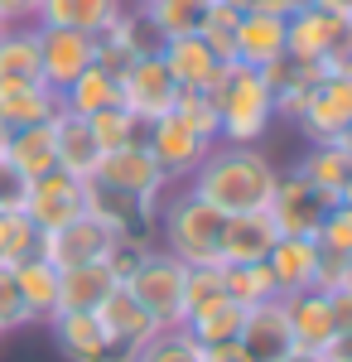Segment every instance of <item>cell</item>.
Wrapping results in <instances>:
<instances>
[{"mask_svg":"<svg viewBox=\"0 0 352 362\" xmlns=\"http://www.w3.org/2000/svg\"><path fill=\"white\" fill-rule=\"evenodd\" d=\"M275 179H280V169L261 145L217 140L184 184L198 198H208L217 213H266L275 198Z\"/></svg>","mask_w":352,"mask_h":362,"instance_id":"obj_1","label":"cell"},{"mask_svg":"<svg viewBox=\"0 0 352 362\" xmlns=\"http://www.w3.org/2000/svg\"><path fill=\"white\" fill-rule=\"evenodd\" d=\"M222 227H227V213H217L208 198H198L189 184H169L160 198V251L179 256L184 266H203V261H217L222 251Z\"/></svg>","mask_w":352,"mask_h":362,"instance_id":"obj_2","label":"cell"},{"mask_svg":"<svg viewBox=\"0 0 352 362\" xmlns=\"http://www.w3.org/2000/svg\"><path fill=\"white\" fill-rule=\"evenodd\" d=\"M213 97H217V140H227V145H261L271 136L275 102L256 68L232 63L227 78L213 87Z\"/></svg>","mask_w":352,"mask_h":362,"instance_id":"obj_3","label":"cell"},{"mask_svg":"<svg viewBox=\"0 0 352 362\" xmlns=\"http://www.w3.org/2000/svg\"><path fill=\"white\" fill-rule=\"evenodd\" d=\"M126 290L136 295V305L160 324V329H174V324H184V261L179 256H169V251H145V261H140L131 280H126Z\"/></svg>","mask_w":352,"mask_h":362,"instance_id":"obj_4","label":"cell"},{"mask_svg":"<svg viewBox=\"0 0 352 362\" xmlns=\"http://www.w3.org/2000/svg\"><path fill=\"white\" fill-rule=\"evenodd\" d=\"M111 242H116V237H111V227L97 223L92 213H82V218L54 227V232H39V256H44L54 271H73V266L107 261Z\"/></svg>","mask_w":352,"mask_h":362,"instance_id":"obj_5","label":"cell"},{"mask_svg":"<svg viewBox=\"0 0 352 362\" xmlns=\"http://www.w3.org/2000/svg\"><path fill=\"white\" fill-rule=\"evenodd\" d=\"M34 44H39V73H44V87H63L82 78L87 68H92V58H97V44H92V34H82V29H58V25H34Z\"/></svg>","mask_w":352,"mask_h":362,"instance_id":"obj_6","label":"cell"},{"mask_svg":"<svg viewBox=\"0 0 352 362\" xmlns=\"http://www.w3.org/2000/svg\"><path fill=\"white\" fill-rule=\"evenodd\" d=\"M213 145H217V140H203L198 131H189L174 112L145 126V150L155 155V165L164 169V179H169V184H184L193 169L203 165V155H208Z\"/></svg>","mask_w":352,"mask_h":362,"instance_id":"obj_7","label":"cell"},{"mask_svg":"<svg viewBox=\"0 0 352 362\" xmlns=\"http://www.w3.org/2000/svg\"><path fill=\"white\" fill-rule=\"evenodd\" d=\"M295 126L304 131L309 145H328L343 140V131L352 126V78H319L314 92L304 97Z\"/></svg>","mask_w":352,"mask_h":362,"instance_id":"obj_8","label":"cell"},{"mask_svg":"<svg viewBox=\"0 0 352 362\" xmlns=\"http://www.w3.org/2000/svg\"><path fill=\"white\" fill-rule=\"evenodd\" d=\"M25 213L39 232H54V227L73 223L87 213V184L63 174V169H49L39 179H29V194H25Z\"/></svg>","mask_w":352,"mask_h":362,"instance_id":"obj_9","label":"cell"},{"mask_svg":"<svg viewBox=\"0 0 352 362\" xmlns=\"http://www.w3.org/2000/svg\"><path fill=\"white\" fill-rule=\"evenodd\" d=\"M174 97H179V83L169 78V68H164L160 54H140L136 63L121 73V107L136 112L145 126L160 121V116H169Z\"/></svg>","mask_w":352,"mask_h":362,"instance_id":"obj_10","label":"cell"},{"mask_svg":"<svg viewBox=\"0 0 352 362\" xmlns=\"http://www.w3.org/2000/svg\"><path fill=\"white\" fill-rule=\"evenodd\" d=\"M328 208H333V198L319 194L309 179H299L295 169L275 179L271 218H275V227H280V237H319Z\"/></svg>","mask_w":352,"mask_h":362,"instance_id":"obj_11","label":"cell"},{"mask_svg":"<svg viewBox=\"0 0 352 362\" xmlns=\"http://www.w3.org/2000/svg\"><path fill=\"white\" fill-rule=\"evenodd\" d=\"M160 58H164V68H169V78L179 87H193V92H213V87L227 78V68H232V58H222L203 34L164 39Z\"/></svg>","mask_w":352,"mask_h":362,"instance_id":"obj_12","label":"cell"},{"mask_svg":"<svg viewBox=\"0 0 352 362\" xmlns=\"http://www.w3.org/2000/svg\"><path fill=\"white\" fill-rule=\"evenodd\" d=\"M92 179L107 184V189H121V194L150 198V203H160L164 189H169V179H164V169L155 165V155L145 150V140H140V145H126V150H107Z\"/></svg>","mask_w":352,"mask_h":362,"instance_id":"obj_13","label":"cell"},{"mask_svg":"<svg viewBox=\"0 0 352 362\" xmlns=\"http://www.w3.org/2000/svg\"><path fill=\"white\" fill-rule=\"evenodd\" d=\"M92 314H97V324H102L107 343L121 353V358H136L140 348L160 334V324H155V319L136 305V295H131L126 285H116V290H111V295L92 309Z\"/></svg>","mask_w":352,"mask_h":362,"instance_id":"obj_14","label":"cell"},{"mask_svg":"<svg viewBox=\"0 0 352 362\" xmlns=\"http://www.w3.org/2000/svg\"><path fill=\"white\" fill-rule=\"evenodd\" d=\"M338 44H348V20L333 15L324 5H304L295 15H285V54L324 63Z\"/></svg>","mask_w":352,"mask_h":362,"instance_id":"obj_15","label":"cell"},{"mask_svg":"<svg viewBox=\"0 0 352 362\" xmlns=\"http://www.w3.org/2000/svg\"><path fill=\"white\" fill-rule=\"evenodd\" d=\"M275 242H280V227H275L271 208L266 213H227L217 261L222 266H251V261H266L275 251Z\"/></svg>","mask_w":352,"mask_h":362,"instance_id":"obj_16","label":"cell"},{"mask_svg":"<svg viewBox=\"0 0 352 362\" xmlns=\"http://www.w3.org/2000/svg\"><path fill=\"white\" fill-rule=\"evenodd\" d=\"M280 305H285V319H290V338H295V348H309V353H319L328 338L338 334V319H333V300H328V290H290V295H280Z\"/></svg>","mask_w":352,"mask_h":362,"instance_id":"obj_17","label":"cell"},{"mask_svg":"<svg viewBox=\"0 0 352 362\" xmlns=\"http://www.w3.org/2000/svg\"><path fill=\"white\" fill-rule=\"evenodd\" d=\"M256 73H261V83H266V92H271L275 116H285V121H295L299 107H304V97H309L314 83L324 78V73H319V63L295 58V54L271 58V63H266V68H256Z\"/></svg>","mask_w":352,"mask_h":362,"instance_id":"obj_18","label":"cell"},{"mask_svg":"<svg viewBox=\"0 0 352 362\" xmlns=\"http://www.w3.org/2000/svg\"><path fill=\"white\" fill-rule=\"evenodd\" d=\"M44 329L54 334V348L68 362H131V358H121V353L107 343L97 314H54Z\"/></svg>","mask_w":352,"mask_h":362,"instance_id":"obj_19","label":"cell"},{"mask_svg":"<svg viewBox=\"0 0 352 362\" xmlns=\"http://www.w3.org/2000/svg\"><path fill=\"white\" fill-rule=\"evenodd\" d=\"M285 54V15L271 10H242L237 39H232V63L242 68H266L271 58Z\"/></svg>","mask_w":352,"mask_h":362,"instance_id":"obj_20","label":"cell"},{"mask_svg":"<svg viewBox=\"0 0 352 362\" xmlns=\"http://www.w3.org/2000/svg\"><path fill=\"white\" fill-rule=\"evenodd\" d=\"M97 165H102V145L87 131V121L58 112L54 116V169H63V174H73V179L87 184L97 174Z\"/></svg>","mask_w":352,"mask_h":362,"instance_id":"obj_21","label":"cell"},{"mask_svg":"<svg viewBox=\"0 0 352 362\" xmlns=\"http://www.w3.org/2000/svg\"><path fill=\"white\" fill-rule=\"evenodd\" d=\"M242 348L251 353V362H275L280 353L295 348V338H290V319H285V305H280V300H266V305L246 309Z\"/></svg>","mask_w":352,"mask_h":362,"instance_id":"obj_22","label":"cell"},{"mask_svg":"<svg viewBox=\"0 0 352 362\" xmlns=\"http://www.w3.org/2000/svg\"><path fill=\"white\" fill-rule=\"evenodd\" d=\"M116 285H121V280L107 271V261L58 271V314H92V309L102 305Z\"/></svg>","mask_w":352,"mask_h":362,"instance_id":"obj_23","label":"cell"},{"mask_svg":"<svg viewBox=\"0 0 352 362\" xmlns=\"http://www.w3.org/2000/svg\"><path fill=\"white\" fill-rule=\"evenodd\" d=\"M34 83H44L34 25H10L0 34V92L5 87H34Z\"/></svg>","mask_w":352,"mask_h":362,"instance_id":"obj_24","label":"cell"},{"mask_svg":"<svg viewBox=\"0 0 352 362\" xmlns=\"http://www.w3.org/2000/svg\"><path fill=\"white\" fill-rule=\"evenodd\" d=\"M126 10V0H39V20L34 25H58V29H82L97 34Z\"/></svg>","mask_w":352,"mask_h":362,"instance_id":"obj_25","label":"cell"},{"mask_svg":"<svg viewBox=\"0 0 352 362\" xmlns=\"http://www.w3.org/2000/svg\"><path fill=\"white\" fill-rule=\"evenodd\" d=\"M116 102H121V78L107 73L102 63H92L82 78H73V83L58 92V107L68 116H82V121L92 112H102V107H116Z\"/></svg>","mask_w":352,"mask_h":362,"instance_id":"obj_26","label":"cell"},{"mask_svg":"<svg viewBox=\"0 0 352 362\" xmlns=\"http://www.w3.org/2000/svg\"><path fill=\"white\" fill-rule=\"evenodd\" d=\"M242 324H246V305H237L232 295H217V300H208V305H198V309L184 314V329H189L203 348L242 338Z\"/></svg>","mask_w":352,"mask_h":362,"instance_id":"obj_27","label":"cell"},{"mask_svg":"<svg viewBox=\"0 0 352 362\" xmlns=\"http://www.w3.org/2000/svg\"><path fill=\"white\" fill-rule=\"evenodd\" d=\"M15 271V285L25 295V309H29V324H49L58 314V271L44 261V256H25Z\"/></svg>","mask_w":352,"mask_h":362,"instance_id":"obj_28","label":"cell"},{"mask_svg":"<svg viewBox=\"0 0 352 362\" xmlns=\"http://www.w3.org/2000/svg\"><path fill=\"white\" fill-rule=\"evenodd\" d=\"M63 112L58 107V92L44 83L34 87H5L0 92V126L5 131H25V126H39V121H54Z\"/></svg>","mask_w":352,"mask_h":362,"instance_id":"obj_29","label":"cell"},{"mask_svg":"<svg viewBox=\"0 0 352 362\" xmlns=\"http://www.w3.org/2000/svg\"><path fill=\"white\" fill-rule=\"evenodd\" d=\"M314 237H280L275 251L266 256V266H271L275 285H280V295H290V290H309L314 285Z\"/></svg>","mask_w":352,"mask_h":362,"instance_id":"obj_30","label":"cell"},{"mask_svg":"<svg viewBox=\"0 0 352 362\" xmlns=\"http://www.w3.org/2000/svg\"><path fill=\"white\" fill-rule=\"evenodd\" d=\"M5 165H15L25 179L49 174V169H54V121L10 131V140H5Z\"/></svg>","mask_w":352,"mask_h":362,"instance_id":"obj_31","label":"cell"},{"mask_svg":"<svg viewBox=\"0 0 352 362\" xmlns=\"http://www.w3.org/2000/svg\"><path fill=\"white\" fill-rule=\"evenodd\" d=\"M213 0H150L140 5V15L150 20V29L160 39H184V34H203Z\"/></svg>","mask_w":352,"mask_h":362,"instance_id":"obj_32","label":"cell"},{"mask_svg":"<svg viewBox=\"0 0 352 362\" xmlns=\"http://www.w3.org/2000/svg\"><path fill=\"white\" fill-rule=\"evenodd\" d=\"M348 169H352V155L338 145V140H328V145H309V150H304V160L295 165V174L309 179L319 194H328L333 203H338V189H343Z\"/></svg>","mask_w":352,"mask_h":362,"instance_id":"obj_33","label":"cell"},{"mask_svg":"<svg viewBox=\"0 0 352 362\" xmlns=\"http://www.w3.org/2000/svg\"><path fill=\"white\" fill-rule=\"evenodd\" d=\"M87 131L97 136L102 155H107V150H126V145H140V140H145V121H140L136 112H126V107L116 102V107H102V112L87 116Z\"/></svg>","mask_w":352,"mask_h":362,"instance_id":"obj_34","label":"cell"},{"mask_svg":"<svg viewBox=\"0 0 352 362\" xmlns=\"http://www.w3.org/2000/svg\"><path fill=\"white\" fill-rule=\"evenodd\" d=\"M222 285L237 305H266V300H280V285H275L271 266L266 261H251V266H222Z\"/></svg>","mask_w":352,"mask_h":362,"instance_id":"obj_35","label":"cell"},{"mask_svg":"<svg viewBox=\"0 0 352 362\" xmlns=\"http://www.w3.org/2000/svg\"><path fill=\"white\" fill-rule=\"evenodd\" d=\"M25 256H39V227L29 223L25 208H5L0 213V261L20 266Z\"/></svg>","mask_w":352,"mask_h":362,"instance_id":"obj_36","label":"cell"},{"mask_svg":"<svg viewBox=\"0 0 352 362\" xmlns=\"http://www.w3.org/2000/svg\"><path fill=\"white\" fill-rule=\"evenodd\" d=\"M131 362H203V343L184 324H174V329H160Z\"/></svg>","mask_w":352,"mask_h":362,"instance_id":"obj_37","label":"cell"},{"mask_svg":"<svg viewBox=\"0 0 352 362\" xmlns=\"http://www.w3.org/2000/svg\"><path fill=\"white\" fill-rule=\"evenodd\" d=\"M169 112L179 116L189 131H198L203 140H217V97L213 92H193V87H179L174 107Z\"/></svg>","mask_w":352,"mask_h":362,"instance_id":"obj_38","label":"cell"},{"mask_svg":"<svg viewBox=\"0 0 352 362\" xmlns=\"http://www.w3.org/2000/svg\"><path fill=\"white\" fill-rule=\"evenodd\" d=\"M15 329H29V309L15 285V271L0 266V334H15Z\"/></svg>","mask_w":352,"mask_h":362,"instance_id":"obj_39","label":"cell"},{"mask_svg":"<svg viewBox=\"0 0 352 362\" xmlns=\"http://www.w3.org/2000/svg\"><path fill=\"white\" fill-rule=\"evenodd\" d=\"M319 247L338 251V256H352V208L348 203H333L324 213V227H319V237H314Z\"/></svg>","mask_w":352,"mask_h":362,"instance_id":"obj_40","label":"cell"},{"mask_svg":"<svg viewBox=\"0 0 352 362\" xmlns=\"http://www.w3.org/2000/svg\"><path fill=\"white\" fill-rule=\"evenodd\" d=\"M25 194H29V179L15 165L0 160V213L5 208H25Z\"/></svg>","mask_w":352,"mask_h":362,"instance_id":"obj_41","label":"cell"},{"mask_svg":"<svg viewBox=\"0 0 352 362\" xmlns=\"http://www.w3.org/2000/svg\"><path fill=\"white\" fill-rule=\"evenodd\" d=\"M5 25H34L39 20V0H0Z\"/></svg>","mask_w":352,"mask_h":362,"instance_id":"obj_42","label":"cell"},{"mask_svg":"<svg viewBox=\"0 0 352 362\" xmlns=\"http://www.w3.org/2000/svg\"><path fill=\"white\" fill-rule=\"evenodd\" d=\"M319 358L324 362H352V329H338V334L319 348Z\"/></svg>","mask_w":352,"mask_h":362,"instance_id":"obj_43","label":"cell"},{"mask_svg":"<svg viewBox=\"0 0 352 362\" xmlns=\"http://www.w3.org/2000/svg\"><path fill=\"white\" fill-rule=\"evenodd\" d=\"M203 362H251V353L242 348V338H232V343H213V348H203Z\"/></svg>","mask_w":352,"mask_h":362,"instance_id":"obj_44","label":"cell"},{"mask_svg":"<svg viewBox=\"0 0 352 362\" xmlns=\"http://www.w3.org/2000/svg\"><path fill=\"white\" fill-rule=\"evenodd\" d=\"M328 300H333V319H338V329H352V290H328Z\"/></svg>","mask_w":352,"mask_h":362,"instance_id":"obj_45","label":"cell"},{"mask_svg":"<svg viewBox=\"0 0 352 362\" xmlns=\"http://www.w3.org/2000/svg\"><path fill=\"white\" fill-rule=\"evenodd\" d=\"M304 5H314V0H256V10H271V15H295Z\"/></svg>","mask_w":352,"mask_h":362,"instance_id":"obj_46","label":"cell"},{"mask_svg":"<svg viewBox=\"0 0 352 362\" xmlns=\"http://www.w3.org/2000/svg\"><path fill=\"white\" fill-rule=\"evenodd\" d=\"M275 362H324L319 353H309V348H290V353H280Z\"/></svg>","mask_w":352,"mask_h":362,"instance_id":"obj_47","label":"cell"},{"mask_svg":"<svg viewBox=\"0 0 352 362\" xmlns=\"http://www.w3.org/2000/svg\"><path fill=\"white\" fill-rule=\"evenodd\" d=\"M314 5H324V10H333V15L352 20V0H314Z\"/></svg>","mask_w":352,"mask_h":362,"instance_id":"obj_48","label":"cell"},{"mask_svg":"<svg viewBox=\"0 0 352 362\" xmlns=\"http://www.w3.org/2000/svg\"><path fill=\"white\" fill-rule=\"evenodd\" d=\"M338 203H348V208H352V169H348V179H343V189H338Z\"/></svg>","mask_w":352,"mask_h":362,"instance_id":"obj_49","label":"cell"},{"mask_svg":"<svg viewBox=\"0 0 352 362\" xmlns=\"http://www.w3.org/2000/svg\"><path fill=\"white\" fill-rule=\"evenodd\" d=\"M217 5H232V10H256V0H217Z\"/></svg>","mask_w":352,"mask_h":362,"instance_id":"obj_50","label":"cell"},{"mask_svg":"<svg viewBox=\"0 0 352 362\" xmlns=\"http://www.w3.org/2000/svg\"><path fill=\"white\" fill-rule=\"evenodd\" d=\"M338 290H352V256H348V266H343V285Z\"/></svg>","mask_w":352,"mask_h":362,"instance_id":"obj_51","label":"cell"},{"mask_svg":"<svg viewBox=\"0 0 352 362\" xmlns=\"http://www.w3.org/2000/svg\"><path fill=\"white\" fill-rule=\"evenodd\" d=\"M126 5H136V10H140V5H150V0H126Z\"/></svg>","mask_w":352,"mask_h":362,"instance_id":"obj_52","label":"cell"},{"mask_svg":"<svg viewBox=\"0 0 352 362\" xmlns=\"http://www.w3.org/2000/svg\"><path fill=\"white\" fill-rule=\"evenodd\" d=\"M5 29H10V25H5V15H0V34H5Z\"/></svg>","mask_w":352,"mask_h":362,"instance_id":"obj_53","label":"cell"},{"mask_svg":"<svg viewBox=\"0 0 352 362\" xmlns=\"http://www.w3.org/2000/svg\"><path fill=\"white\" fill-rule=\"evenodd\" d=\"M348 44H352V20H348Z\"/></svg>","mask_w":352,"mask_h":362,"instance_id":"obj_54","label":"cell"},{"mask_svg":"<svg viewBox=\"0 0 352 362\" xmlns=\"http://www.w3.org/2000/svg\"><path fill=\"white\" fill-rule=\"evenodd\" d=\"M0 266H5V261H0Z\"/></svg>","mask_w":352,"mask_h":362,"instance_id":"obj_55","label":"cell"},{"mask_svg":"<svg viewBox=\"0 0 352 362\" xmlns=\"http://www.w3.org/2000/svg\"><path fill=\"white\" fill-rule=\"evenodd\" d=\"M0 338H5V334H0Z\"/></svg>","mask_w":352,"mask_h":362,"instance_id":"obj_56","label":"cell"}]
</instances>
